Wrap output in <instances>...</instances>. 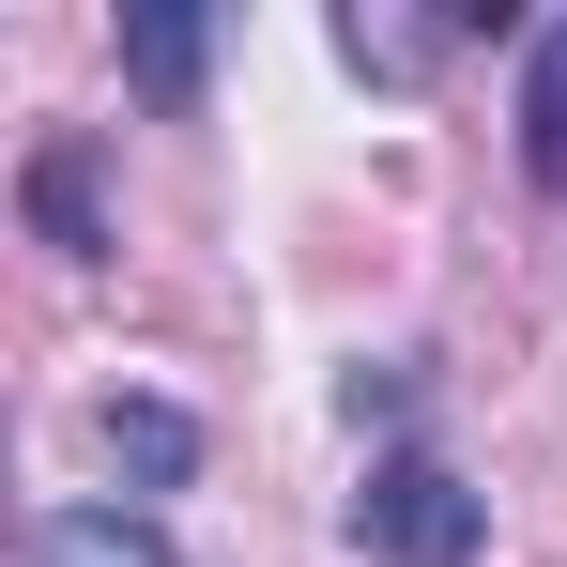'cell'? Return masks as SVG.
Instances as JSON below:
<instances>
[{
  "mask_svg": "<svg viewBox=\"0 0 567 567\" xmlns=\"http://www.w3.org/2000/svg\"><path fill=\"white\" fill-rule=\"evenodd\" d=\"M353 522H369V537H383L399 567H475V491H461L445 461H383Z\"/></svg>",
  "mask_w": 567,
  "mask_h": 567,
  "instance_id": "cell-1",
  "label": "cell"
},
{
  "mask_svg": "<svg viewBox=\"0 0 567 567\" xmlns=\"http://www.w3.org/2000/svg\"><path fill=\"white\" fill-rule=\"evenodd\" d=\"M31 567H169V537L123 522V506H62V522L31 537Z\"/></svg>",
  "mask_w": 567,
  "mask_h": 567,
  "instance_id": "cell-2",
  "label": "cell"
},
{
  "mask_svg": "<svg viewBox=\"0 0 567 567\" xmlns=\"http://www.w3.org/2000/svg\"><path fill=\"white\" fill-rule=\"evenodd\" d=\"M522 169L567 199V16L537 31V78H522Z\"/></svg>",
  "mask_w": 567,
  "mask_h": 567,
  "instance_id": "cell-3",
  "label": "cell"
},
{
  "mask_svg": "<svg viewBox=\"0 0 567 567\" xmlns=\"http://www.w3.org/2000/svg\"><path fill=\"white\" fill-rule=\"evenodd\" d=\"M338 62L353 78H430L445 62V16H338Z\"/></svg>",
  "mask_w": 567,
  "mask_h": 567,
  "instance_id": "cell-4",
  "label": "cell"
},
{
  "mask_svg": "<svg viewBox=\"0 0 567 567\" xmlns=\"http://www.w3.org/2000/svg\"><path fill=\"white\" fill-rule=\"evenodd\" d=\"M31 215H47V246H62V261H93L107 230H93V169H78V154H47V169H31Z\"/></svg>",
  "mask_w": 567,
  "mask_h": 567,
  "instance_id": "cell-5",
  "label": "cell"
},
{
  "mask_svg": "<svg viewBox=\"0 0 567 567\" xmlns=\"http://www.w3.org/2000/svg\"><path fill=\"white\" fill-rule=\"evenodd\" d=\"M107 445H123V475H185V461H199V430L169 414V399H123V414H107Z\"/></svg>",
  "mask_w": 567,
  "mask_h": 567,
  "instance_id": "cell-6",
  "label": "cell"
},
{
  "mask_svg": "<svg viewBox=\"0 0 567 567\" xmlns=\"http://www.w3.org/2000/svg\"><path fill=\"white\" fill-rule=\"evenodd\" d=\"M123 62H138V78H154L169 107L199 93V31H185V16H138V31H123Z\"/></svg>",
  "mask_w": 567,
  "mask_h": 567,
  "instance_id": "cell-7",
  "label": "cell"
}]
</instances>
